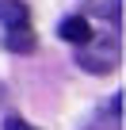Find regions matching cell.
<instances>
[{
  "instance_id": "cell-1",
  "label": "cell",
  "mask_w": 126,
  "mask_h": 130,
  "mask_svg": "<svg viewBox=\"0 0 126 130\" xmlns=\"http://www.w3.org/2000/svg\"><path fill=\"white\" fill-rule=\"evenodd\" d=\"M77 65H80V69H88V73H111L115 65H118V42H115V38H111V42H103V46L84 42V50H80Z\"/></svg>"
},
{
  "instance_id": "cell-2",
  "label": "cell",
  "mask_w": 126,
  "mask_h": 130,
  "mask_svg": "<svg viewBox=\"0 0 126 130\" xmlns=\"http://www.w3.org/2000/svg\"><path fill=\"white\" fill-rule=\"evenodd\" d=\"M57 35L65 38V42H73V46H84V42L96 38V31H92V23H88L84 15H69V19H61Z\"/></svg>"
},
{
  "instance_id": "cell-3",
  "label": "cell",
  "mask_w": 126,
  "mask_h": 130,
  "mask_svg": "<svg viewBox=\"0 0 126 130\" xmlns=\"http://www.w3.org/2000/svg\"><path fill=\"white\" fill-rule=\"evenodd\" d=\"M31 23V12L23 0H0V27H27Z\"/></svg>"
},
{
  "instance_id": "cell-4",
  "label": "cell",
  "mask_w": 126,
  "mask_h": 130,
  "mask_svg": "<svg viewBox=\"0 0 126 130\" xmlns=\"http://www.w3.org/2000/svg\"><path fill=\"white\" fill-rule=\"evenodd\" d=\"M34 46H38V38L31 35V27H12L4 35V50H12V54H31Z\"/></svg>"
},
{
  "instance_id": "cell-5",
  "label": "cell",
  "mask_w": 126,
  "mask_h": 130,
  "mask_svg": "<svg viewBox=\"0 0 126 130\" xmlns=\"http://www.w3.org/2000/svg\"><path fill=\"white\" fill-rule=\"evenodd\" d=\"M4 130H34V126H31L27 119H19V115H8V119H4Z\"/></svg>"
},
{
  "instance_id": "cell-6",
  "label": "cell",
  "mask_w": 126,
  "mask_h": 130,
  "mask_svg": "<svg viewBox=\"0 0 126 130\" xmlns=\"http://www.w3.org/2000/svg\"><path fill=\"white\" fill-rule=\"evenodd\" d=\"M0 103H4V84H0Z\"/></svg>"
}]
</instances>
